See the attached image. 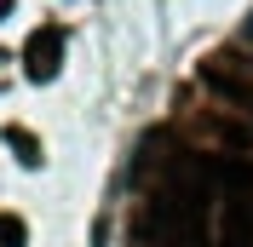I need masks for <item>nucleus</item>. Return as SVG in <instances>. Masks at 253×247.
Returning a JSON list of instances; mask_svg holds the SVG:
<instances>
[{"instance_id":"nucleus-1","label":"nucleus","mask_w":253,"mask_h":247,"mask_svg":"<svg viewBox=\"0 0 253 247\" xmlns=\"http://www.w3.org/2000/svg\"><path fill=\"white\" fill-rule=\"evenodd\" d=\"M224 247H253V167H224Z\"/></svg>"},{"instance_id":"nucleus-2","label":"nucleus","mask_w":253,"mask_h":247,"mask_svg":"<svg viewBox=\"0 0 253 247\" xmlns=\"http://www.w3.org/2000/svg\"><path fill=\"white\" fill-rule=\"evenodd\" d=\"M63 69V29L58 23H41V29L23 41V75L29 81H52Z\"/></svg>"},{"instance_id":"nucleus-3","label":"nucleus","mask_w":253,"mask_h":247,"mask_svg":"<svg viewBox=\"0 0 253 247\" xmlns=\"http://www.w3.org/2000/svg\"><path fill=\"white\" fill-rule=\"evenodd\" d=\"M6 144L17 150V161H23V167H41V161H46V150H41V138H35L29 126H6Z\"/></svg>"},{"instance_id":"nucleus-4","label":"nucleus","mask_w":253,"mask_h":247,"mask_svg":"<svg viewBox=\"0 0 253 247\" xmlns=\"http://www.w3.org/2000/svg\"><path fill=\"white\" fill-rule=\"evenodd\" d=\"M23 242H29V224L17 213H0V247H23Z\"/></svg>"},{"instance_id":"nucleus-5","label":"nucleus","mask_w":253,"mask_h":247,"mask_svg":"<svg viewBox=\"0 0 253 247\" xmlns=\"http://www.w3.org/2000/svg\"><path fill=\"white\" fill-rule=\"evenodd\" d=\"M6 12H12V0H0V17H6Z\"/></svg>"},{"instance_id":"nucleus-6","label":"nucleus","mask_w":253,"mask_h":247,"mask_svg":"<svg viewBox=\"0 0 253 247\" xmlns=\"http://www.w3.org/2000/svg\"><path fill=\"white\" fill-rule=\"evenodd\" d=\"M248 35H253V23H248Z\"/></svg>"}]
</instances>
